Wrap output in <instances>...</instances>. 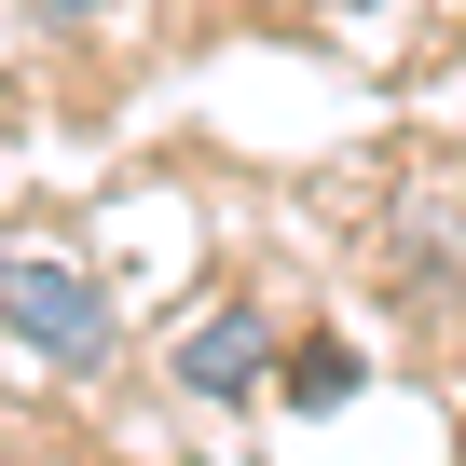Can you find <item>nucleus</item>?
<instances>
[{"instance_id":"nucleus-1","label":"nucleus","mask_w":466,"mask_h":466,"mask_svg":"<svg viewBox=\"0 0 466 466\" xmlns=\"http://www.w3.org/2000/svg\"><path fill=\"white\" fill-rule=\"evenodd\" d=\"M0 343H28V357L69 370V384H96V370L124 357L110 289H96L83 261H56V248H0Z\"/></svg>"},{"instance_id":"nucleus-2","label":"nucleus","mask_w":466,"mask_h":466,"mask_svg":"<svg viewBox=\"0 0 466 466\" xmlns=\"http://www.w3.org/2000/svg\"><path fill=\"white\" fill-rule=\"evenodd\" d=\"M261 370H275V329H261V302H206V316H192V343H178V384H192L206 411L261 398Z\"/></svg>"},{"instance_id":"nucleus-3","label":"nucleus","mask_w":466,"mask_h":466,"mask_svg":"<svg viewBox=\"0 0 466 466\" xmlns=\"http://www.w3.org/2000/svg\"><path fill=\"white\" fill-rule=\"evenodd\" d=\"M289 398H302V411H343V398H357V357H343V343H302V357H289Z\"/></svg>"},{"instance_id":"nucleus-4","label":"nucleus","mask_w":466,"mask_h":466,"mask_svg":"<svg viewBox=\"0 0 466 466\" xmlns=\"http://www.w3.org/2000/svg\"><path fill=\"white\" fill-rule=\"evenodd\" d=\"M0 466H69V452H42V439H0Z\"/></svg>"},{"instance_id":"nucleus-5","label":"nucleus","mask_w":466,"mask_h":466,"mask_svg":"<svg viewBox=\"0 0 466 466\" xmlns=\"http://www.w3.org/2000/svg\"><path fill=\"white\" fill-rule=\"evenodd\" d=\"M316 15H384V0H316Z\"/></svg>"},{"instance_id":"nucleus-6","label":"nucleus","mask_w":466,"mask_h":466,"mask_svg":"<svg viewBox=\"0 0 466 466\" xmlns=\"http://www.w3.org/2000/svg\"><path fill=\"white\" fill-rule=\"evenodd\" d=\"M42 15H110V0H42Z\"/></svg>"}]
</instances>
